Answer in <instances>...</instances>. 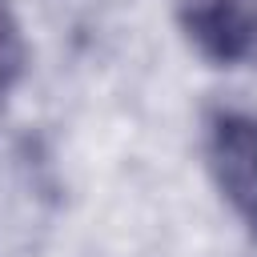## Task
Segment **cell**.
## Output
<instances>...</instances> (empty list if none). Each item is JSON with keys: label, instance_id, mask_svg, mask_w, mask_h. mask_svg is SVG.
I'll return each mask as SVG.
<instances>
[{"label": "cell", "instance_id": "cell-2", "mask_svg": "<svg viewBox=\"0 0 257 257\" xmlns=\"http://www.w3.org/2000/svg\"><path fill=\"white\" fill-rule=\"evenodd\" d=\"M209 169L233 213L257 237V116L221 112L209 124Z\"/></svg>", "mask_w": 257, "mask_h": 257}, {"label": "cell", "instance_id": "cell-1", "mask_svg": "<svg viewBox=\"0 0 257 257\" xmlns=\"http://www.w3.org/2000/svg\"><path fill=\"white\" fill-rule=\"evenodd\" d=\"M181 28L205 60L257 68V0H185Z\"/></svg>", "mask_w": 257, "mask_h": 257}, {"label": "cell", "instance_id": "cell-3", "mask_svg": "<svg viewBox=\"0 0 257 257\" xmlns=\"http://www.w3.org/2000/svg\"><path fill=\"white\" fill-rule=\"evenodd\" d=\"M28 64V44H24V32H20V20L12 16V8L0 0V92H8L20 72Z\"/></svg>", "mask_w": 257, "mask_h": 257}]
</instances>
